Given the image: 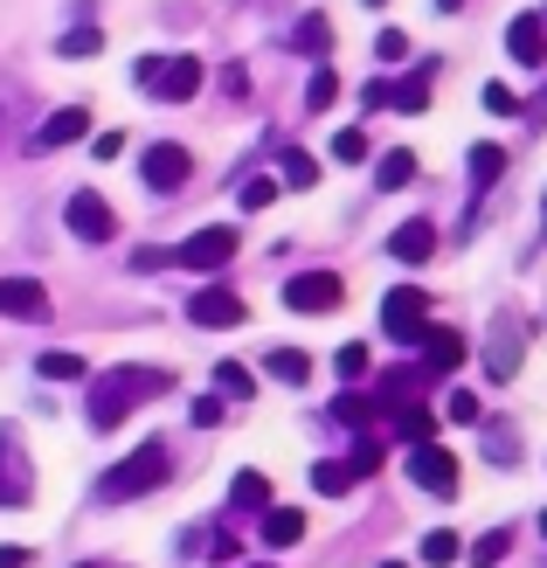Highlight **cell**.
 Masks as SVG:
<instances>
[{"mask_svg":"<svg viewBox=\"0 0 547 568\" xmlns=\"http://www.w3.org/2000/svg\"><path fill=\"white\" fill-rule=\"evenodd\" d=\"M416 347H423V361H416L423 375H450V367L465 361V333H450V326H423Z\"/></svg>","mask_w":547,"mask_h":568,"instance_id":"cell-12","label":"cell"},{"mask_svg":"<svg viewBox=\"0 0 547 568\" xmlns=\"http://www.w3.org/2000/svg\"><path fill=\"white\" fill-rule=\"evenodd\" d=\"M457 555H465V541H457V534H444V527L423 534V561H429V568H444V561H457Z\"/></svg>","mask_w":547,"mask_h":568,"instance_id":"cell-29","label":"cell"},{"mask_svg":"<svg viewBox=\"0 0 547 568\" xmlns=\"http://www.w3.org/2000/svg\"><path fill=\"white\" fill-rule=\"evenodd\" d=\"M104 49V28H70V36H55V55H70V63H83V55Z\"/></svg>","mask_w":547,"mask_h":568,"instance_id":"cell-27","label":"cell"},{"mask_svg":"<svg viewBox=\"0 0 547 568\" xmlns=\"http://www.w3.org/2000/svg\"><path fill=\"white\" fill-rule=\"evenodd\" d=\"M367 416H374V403H361V395H340L333 403V423H347V430H367Z\"/></svg>","mask_w":547,"mask_h":568,"instance_id":"cell-35","label":"cell"},{"mask_svg":"<svg viewBox=\"0 0 547 568\" xmlns=\"http://www.w3.org/2000/svg\"><path fill=\"white\" fill-rule=\"evenodd\" d=\"M444 416H450V423H478V395H472V388H457L450 403H444Z\"/></svg>","mask_w":547,"mask_h":568,"instance_id":"cell-41","label":"cell"},{"mask_svg":"<svg viewBox=\"0 0 547 568\" xmlns=\"http://www.w3.org/2000/svg\"><path fill=\"white\" fill-rule=\"evenodd\" d=\"M540 534H547V514H540Z\"/></svg>","mask_w":547,"mask_h":568,"instance_id":"cell-48","label":"cell"},{"mask_svg":"<svg viewBox=\"0 0 547 568\" xmlns=\"http://www.w3.org/2000/svg\"><path fill=\"white\" fill-rule=\"evenodd\" d=\"M298 541H305L298 506H264V548H298Z\"/></svg>","mask_w":547,"mask_h":568,"instance_id":"cell-17","label":"cell"},{"mask_svg":"<svg viewBox=\"0 0 547 568\" xmlns=\"http://www.w3.org/2000/svg\"><path fill=\"white\" fill-rule=\"evenodd\" d=\"M382 568H409V561H382Z\"/></svg>","mask_w":547,"mask_h":568,"instance_id":"cell-47","label":"cell"},{"mask_svg":"<svg viewBox=\"0 0 547 568\" xmlns=\"http://www.w3.org/2000/svg\"><path fill=\"white\" fill-rule=\"evenodd\" d=\"M437 8H444V14H457V8H465V0H437Z\"/></svg>","mask_w":547,"mask_h":568,"instance_id":"cell-46","label":"cell"},{"mask_svg":"<svg viewBox=\"0 0 547 568\" xmlns=\"http://www.w3.org/2000/svg\"><path fill=\"white\" fill-rule=\"evenodd\" d=\"M36 367H42L49 382H83V354H70V347H55V354H42Z\"/></svg>","mask_w":547,"mask_h":568,"instance_id":"cell-28","label":"cell"},{"mask_svg":"<svg viewBox=\"0 0 547 568\" xmlns=\"http://www.w3.org/2000/svg\"><path fill=\"white\" fill-rule=\"evenodd\" d=\"M485 367H493V382H513V367H520V320H499V339L485 354Z\"/></svg>","mask_w":547,"mask_h":568,"instance_id":"cell-19","label":"cell"},{"mask_svg":"<svg viewBox=\"0 0 547 568\" xmlns=\"http://www.w3.org/2000/svg\"><path fill=\"white\" fill-rule=\"evenodd\" d=\"M188 320H194V326H222V333H229V326H243V320H250V305H243L236 292H222V284H201V292L188 298Z\"/></svg>","mask_w":547,"mask_h":568,"instance_id":"cell-8","label":"cell"},{"mask_svg":"<svg viewBox=\"0 0 547 568\" xmlns=\"http://www.w3.org/2000/svg\"><path fill=\"white\" fill-rule=\"evenodd\" d=\"M63 222H70V236H77V243H111V236H119V215H111L104 194H70Z\"/></svg>","mask_w":547,"mask_h":568,"instance_id":"cell-5","label":"cell"},{"mask_svg":"<svg viewBox=\"0 0 547 568\" xmlns=\"http://www.w3.org/2000/svg\"><path fill=\"white\" fill-rule=\"evenodd\" d=\"M292 49H305V55H320V49H333V21H326V14H305V21L292 28Z\"/></svg>","mask_w":547,"mask_h":568,"instance_id":"cell-26","label":"cell"},{"mask_svg":"<svg viewBox=\"0 0 547 568\" xmlns=\"http://www.w3.org/2000/svg\"><path fill=\"white\" fill-rule=\"evenodd\" d=\"M374 55H382V63H402V55H409V36H402V28H382V36H374Z\"/></svg>","mask_w":547,"mask_h":568,"instance_id":"cell-38","label":"cell"},{"mask_svg":"<svg viewBox=\"0 0 547 568\" xmlns=\"http://www.w3.org/2000/svg\"><path fill=\"white\" fill-rule=\"evenodd\" d=\"M506 548H513V541L493 527V534H478V541H472V561H478V568H499V561H506Z\"/></svg>","mask_w":547,"mask_h":568,"instance_id":"cell-32","label":"cell"},{"mask_svg":"<svg viewBox=\"0 0 547 568\" xmlns=\"http://www.w3.org/2000/svg\"><path fill=\"white\" fill-rule=\"evenodd\" d=\"M499 174H506V153H499V146H472V181L493 187Z\"/></svg>","mask_w":547,"mask_h":568,"instance_id":"cell-30","label":"cell"},{"mask_svg":"<svg viewBox=\"0 0 547 568\" xmlns=\"http://www.w3.org/2000/svg\"><path fill=\"white\" fill-rule=\"evenodd\" d=\"M540 215H547V209H540Z\"/></svg>","mask_w":547,"mask_h":568,"instance_id":"cell-51","label":"cell"},{"mask_svg":"<svg viewBox=\"0 0 547 568\" xmlns=\"http://www.w3.org/2000/svg\"><path fill=\"white\" fill-rule=\"evenodd\" d=\"M166 264H174V250H139L132 257V271H166Z\"/></svg>","mask_w":547,"mask_h":568,"instance_id":"cell-43","label":"cell"},{"mask_svg":"<svg viewBox=\"0 0 547 568\" xmlns=\"http://www.w3.org/2000/svg\"><path fill=\"white\" fill-rule=\"evenodd\" d=\"M264 568H271V561H264Z\"/></svg>","mask_w":547,"mask_h":568,"instance_id":"cell-53","label":"cell"},{"mask_svg":"<svg viewBox=\"0 0 547 568\" xmlns=\"http://www.w3.org/2000/svg\"><path fill=\"white\" fill-rule=\"evenodd\" d=\"M0 568H28V548H0Z\"/></svg>","mask_w":547,"mask_h":568,"instance_id":"cell-45","label":"cell"},{"mask_svg":"<svg viewBox=\"0 0 547 568\" xmlns=\"http://www.w3.org/2000/svg\"><path fill=\"white\" fill-rule=\"evenodd\" d=\"M347 465H354V478H367V471H382V444H374V437H361Z\"/></svg>","mask_w":547,"mask_h":568,"instance_id":"cell-39","label":"cell"},{"mask_svg":"<svg viewBox=\"0 0 547 568\" xmlns=\"http://www.w3.org/2000/svg\"><path fill=\"white\" fill-rule=\"evenodd\" d=\"M264 367H271L277 382H292V388H305V382H312V354H298V347H271V354H264Z\"/></svg>","mask_w":547,"mask_h":568,"instance_id":"cell-22","label":"cell"},{"mask_svg":"<svg viewBox=\"0 0 547 568\" xmlns=\"http://www.w3.org/2000/svg\"><path fill=\"white\" fill-rule=\"evenodd\" d=\"M166 388H174L166 367H104V375L91 382V423L98 430H119L139 403H153V395H166Z\"/></svg>","mask_w":547,"mask_h":568,"instance_id":"cell-1","label":"cell"},{"mask_svg":"<svg viewBox=\"0 0 547 568\" xmlns=\"http://www.w3.org/2000/svg\"><path fill=\"white\" fill-rule=\"evenodd\" d=\"M485 111H493V119H513V111H520V98H513L506 83H485Z\"/></svg>","mask_w":547,"mask_h":568,"instance_id":"cell-40","label":"cell"},{"mask_svg":"<svg viewBox=\"0 0 547 568\" xmlns=\"http://www.w3.org/2000/svg\"><path fill=\"white\" fill-rule=\"evenodd\" d=\"M277 181H284V187H312V181H320V160L298 153V146H284V153H277Z\"/></svg>","mask_w":547,"mask_h":568,"instance_id":"cell-23","label":"cell"},{"mask_svg":"<svg viewBox=\"0 0 547 568\" xmlns=\"http://www.w3.org/2000/svg\"><path fill=\"white\" fill-rule=\"evenodd\" d=\"M0 312H8V320H42L49 292H42L36 277H0Z\"/></svg>","mask_w":547,"mask_h":568,"instance_id":"cell-15","label":"cell"},{"mask_svg":"<svg viewBox=\"0 0 547 568\" xmlns=\"http://www.w3.org/2000/svg\"><path fill=\"white\" fill-rule=\"evenodd\" d=\"M395 416H402V437H416V444H429V437H437V409H429L423 395H416V403H402Z\"/></svg>","mask_w":547,"mask_h":568,"instance_id":"cell-24","label":"cell"},{"mask_svg":"<svg viewBox=\"0 0 547 568\" xmlns=\"http://www.w3.org/2000/svg\"><path fill=\"white\" fill-rule=\"evenodd\" d=\"M153 486H166V444L153 437V444H139L132 458H119L104 471V506H125V499H139V493H153Z\"/></svg>","mask_w":547,"mask_h":568,"instance_id":"cell-2","label":"cell"},{"mask_svg":"<svg viewBox=\"0 0 547 568\" xmlns=\"http://www.w3.org/2000/svg\"><path fill=\"white\" fill-rule=\"evenodd\" d=\"M429 83H437V63H416L402 83H388V104H395V111H423V104H429Z\"/></svg>","mask_w":547,"mask_h":568,"instance_id":"cell-18","label":"cell"},{"mask_svg":"<svg viewBox=\"0 0 547 568\" xmlns=\"http://www.w3.org/2000/svg\"><path fill=\"white\" fill-rule=\"evenodd\" d=\"M367 8H382V0H367Z\"/></svg>","mask_w":547,"mask_h":568,"instance_id":"cell-49","label":"cell"},{"mask_svg":"<svg viewBox=\"0 0 547 568\" xmlns=\"http://www.w3.org/2000/svg\"><path fill=\"white\" fill-rule=\"evenodd\" d=\"M340 292H347V284H340L333 271H298L292 284H284V305L292 312H340Z\"/></svg>","mask_w":547,"mask_h":568,"instance_id":"cell-6","label":"cell"},{"mask_svg":"<svg viewBox=\"0 0 547 568\" xmlns=\"http://www.w3.org/2000/svg\"><path fill=\"white\" fill-rule=\"evenodd\" d=\"M201 91V63L194 55H166L160 63V77H153V98H166V104H188Z\"/></svg>","mask_w":547,"mask_h":568,"instance_id":"cell-13","label":"cell"},{"mask_svg":"<svg viewBox=\"0 0 547 568\" xmlns=\"http://www.w3.org/2000/svg\"><path fill=\"white\" fill-rule=\"evenodd\" d=\"M333 160H347V166H354V160H367V132H361V125H347V132L333 139Z\"/></svg>","mask_w":547,"mask_h":568,"instance_id":"cell-37","label":"cell"},{"mask_svg":"<svg viewBox=\"0 0 547 568\" xmlns=\"http://www.w3.org/2000/svg\"><path fill=\"white\" fill-rule=\"evenodd\" d=\"M83 568H98V561H83Z\"/></svg>","mask_w":547,"mask_h":568,"instance_id":"cell-50","label":"cell"},{"mask_svg":"<svg viewBox=\"0 0 547 568\" xmlns=\"http://www.w3.org/2000/svg\"><path fill=\"white\" fill-rule=\"evenodd\" d=\"M229 506H236V514H264V506H271V478H264V471H236Z\"/></svg>","mask_w":547,"mask_h":568,"instance_id":"cell-20","label":"cell"},{"mask_svg":"<svg viewBox=\"0 0 547 568\" xmlns=\"http://www.w3.org/2000/svg\"><path fill=\"white\" fill-rule=\"evenodd\" d=\"M416 181V153H388L382 160V187H409Z\"/></svg>","mask_w":547,"mask_h":568,"instance_id":"cell-34","label":"cell"},{"mask_svg":"<svg viewBox=\"0 0 547 568\" xmlns=\"http://www.w3.org/2000/svg\"><path fill=\"white\" fill-rule=\"evenodd\" d=\"M305 104H312V111L340 104V77H333V70H312V91H305Z\"/></svg>","mask_w":547,"mask_h":568,"instance_id":"cell-33","label":"cell"},{"mask_svg":"<svg viewBox=\"0 0 547 568\" xmlns=\"http://www.w3.org/2000/svg\"><path fill=\"white\" fill-rule=\"evenodd\" d=\"M540 21H547V14H540Z\"/></svg>","mask_w":547,"mask_h":568,"instance_id":"cell-52","label":"cell"},{"mask_svg":"<svg viewBox=\"0 0 547 568\" xmlns=\"http://www.w3.org/2000/svg\"><path fill=\"white\" fill-rule=\"evenodd\" d=\"M423 326H429V298L416 292V284H402V292L382 298V333H388V339H409V347H416Z\"/></svg>","mask_w":547,"mask_h":568,"instance_id":"cell-4","label":"cell"},{"mask_svg":"<svg viewBox=\"0 0 547 568\" xmlns=\"http://www.w3.org/2000/svg\"><path fill=\"white\" fill-rule=\"evenodd\" d=\"M409 471H416V486H423V493L457 499V458H450L444 444H416V450H409Z\"/></svg>","mask_w":547,"mask_h":568,"instance_id":"cell-7","label":"cell"},{"mask_svg":"<svg viewBox=\"0 0 547 568\" xmlns=\"http://www.w3.org/2000/svg\"><path fill=\"white\" fill-rule=\"evenodd\" d=\"M215 388L229 395V403H250V395H256V375H250L243 361H222V367H215Z\"/></svg>","mask_w":547,"mask_h":568,"instance_id":"cell-25","label":"cell"},{"mask_svg":"<svg viewBox=\"0 0 547 568\" xmlns=\"http://www.w3.org/2000/svg\"><path fill=\"white\" fill-rule=\"evenodd\" d=\"M277 194H284V187H277V174H256V181H243V194H236V202H243V209H271Z\"/></svg>","mask_w":547,"mask_h":568,"instance_id":"cell-31","label":"cell"},{"mask_svg":"<svg viewBox=\"0 0 547 568\" xmlns=\"http://www.w3.org/2000/svg\"><path fill=\"white\" fill-rule=\"evenodd\" d=\"M388 257H395V264H429V257H437V222L409 215V222L388 236Z\"/></svg>","mask_w":547,"mask_h":568,"instance_id":"cell-11","label":"cell"},{"mask_svg":"<svg viewBox=\"0 0 547 568\" xmlns=\"http://www.w3.org/2000/svg\"><path fill=\"white\" fill-rule=\"evenodd\" d=\"M333 367H340V382H361V375H367V347H361V339H354V347H340Z\"/></svg>","mask_w":547,"mask_h":568,"instance_id":"cell-36","label":"cell"},{"mask_svg":"<svg viewBox=\"0 0 547 568\" xmlns=\"http://www.w3.org/2000/svg\"><path fill=\"white\" fill-rule=\"evenodd\" d=\"M506 49H513V63H547V21L540 14H520V21H513L506 28Z\"/></svg>","mask_w":547,"mask_h":568,"instance_id":"cell-16","label":"cell"},{"mask_svg":"<svg viewBox=\"0 0 547 568\" xmlns=\"http://www.w3.org/2000/svg\"><path fill=\"white\" fill-rule=\"evenodd\" d=\"M236 250H243V236L229 230V222H215V230H194V236L174 250V264H188V271H222Z\"/></svg>","mask_w":547,"mask_h":568,"instance_id":"cell-3","label":"cell"},{"mask_svg":"<svg viewBox=\"0 0 547 568\" xmlns=\"http://www.w3.org/2000/svg\"><path fill=\"white\" fill-rule=\"evenodd\" d=\"M139 166H146V181H153L160 194H166V187H181V181L194 174V160L174 146V139H160V146H146V160H139Z\"/></svg>","mask_w":547,"mask_h":568,"instance_id":"cell-14","label":"cell"},{"mask_svg":"<svg viewBox=\"0 0 547 568\" xmlns=\"http://www.w3.org/2000/svg\"><path fill=\"white\" fill-rule=\"evenodd\" d=\"M222 416H229V409H222V395H201V403H194V423H201V430H215Z\"/></svg>","mask_w":547,"mask_h":568,"instance_id":"cell-42","label":"cell"},{"mask_svg":"<svg viewBox=\"0 0 547 568\" xmlns=\"http://www.w3.org/2000/svg\"><path fill=\"white\" fill-rule=\"evenodd\" d=\"M91 153H98V160H119V153H125V132H104V139H91Z\"/></svg>","mask_w":547,"mask_h":568,"instance_id":"cell-44","label":"cell"},{"mask_svg":"<svg viewBox=\"0 0 547 568\" xmlns=\"http://www.w3.org/2000/svg\"><path fill=\"white\" fill-rule=\"evenodd\" d=\"M36 493V478H28V458H21V437L0 423V506H21Z\"/></svg>","mask_w":547,"mask_h":568,"instance_id":"cell-9","label":"cell"},{"mask_svg":"<svg viewBox=\"0 0 547 568\" xmlns=\"http://www.w3.org/2000/svg\"><path fill=\"white\" fill-rule=\"evenodd\" d=\"M312 493H320V499L354 493V465L347 458H320V465H312Z\"/></svg>","mask_w":547,"mask_h":568,"instance_id":"cell-21","label":"cell"},{"mask_svg":"<svg viewBox=\"0 0 547 568\" xmlns=\"http://www.w3.org/2000/svg\"><path fill=\"white\" fill-rule=\"evenodd\" d=\"M77 139H91V111H83V104H63V111H49V119H42V132H36V153L77 146Z\"/></svg>","mask_w":547,"mask_h":568,"instance_id":"cell-10","label":"cell"}]
</instances>
